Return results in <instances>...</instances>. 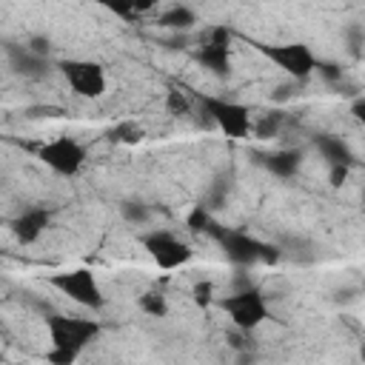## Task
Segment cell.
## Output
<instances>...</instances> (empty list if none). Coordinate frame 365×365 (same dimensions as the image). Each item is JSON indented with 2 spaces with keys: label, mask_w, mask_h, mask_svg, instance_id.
Returning <instances> with one entry per match:
<instances>
[{
  "label": "cell",
  "mask_w": 365,
  "mask_h": 365,
  "mask_svg": "<svg viewBox=\"0 0 365 365\" xmlns=\"http://www.w3.org/2000/svg\"><path fill=\"white\" fill-rule=\"evenodd\" d=\"M43 322L48 331V351H46L48 365H74L80 359V354L91 342H97L103 334L100 319H91V317L48 314Z\"/></svg>",
  "instance_id": "1"
},
{
  "label": "cell",
  "mask_w": 365,
  "mask_h": 365,
  "mask_svg": "<svg viewBox=\"0 0 365 365\" xmlns=\"http://www.w3.org/2000/svg\"><path fill=\"white\" fill-rule=\"evenodd\" d=\"M208 237H214V242L222 248L225 259L234 262L237 268H254V265H274L279 259V248L271 242H262L257 237H251L242 228H225L220 222H214V228L208 231Z\"/></svg>",
  "instance_id": "2"
},
{
  "label": "cell",
  "mask_w": 365,
  "mask_h": 365,
  "mask_svg": "<svg viewBox=\"0 0 365 365\" xmlns=\"http://www.w3.org/2000/svg\"><path fill=\"white\" fill-rule=\"evenodd\" d=\"M48 285L68 297L74 305L88 308V311H103L108 305V297L91 268H71V271H57L48 274Z\"/></svg>",
  "instance_id": "3"
},
{
  "label": "cell",
  "mask_w": 365,
  "mask_h": 365,
  "mask_svg": "<svg viewBox=\"0 0 365 365\" xmlns=\"http://www.w3.org/2000/svg\"><path fill=\"white\" fill-rule=\"evenodd\" d=\"M217 305L228 314L231 325L240 331V334H254L268 317V299L259 288H242V291H234L228 297H217Z\"/></svg>",
  "instance_id": "4"
},
{
  "label": "cell",
  "mask_w": 365,
  "mask_h": 365,
  "mask_svg": "<svg viewBox=\"0 0 365 365\" xmlns=\"http://www.w3.org/2000/svg\"><path fill=\"white\" fill-rule=\"evenodd\" d=\"M200 106L205 111V117L231 140H248L251 137V125H254V111L245 103L228 100V97H200Z\"/></svg>",
  "instance_id": "5"
},
{
  "label": "cell",
  "mask_w": 365,
  "mask_h": 365,
  "mask_svg": "<svg viewBox=\"0 0 365 365\" xmlns=\"http://www.w3.org/2000/svg\"><path fill=\"white\" fill-rule=\"evenodd\" d=\"M257 51L271 60L279 71H285L294 80H305L317 71V54L308 43L302 40H288V43H257Z\"/></svg>",
  "instance_id": "6"
},
{
  "label": "cell",
  "mask_w": 365,
  "mask_h": 365,
  "mask_svg": "<svg viewBox=\"0 0 365 365\" xmlns=\"http://www.w3.org/2000/svg\"><path fill=\"white\" fill-rule=\"evenodd\" d=\"M37 160L54 171L57 177H77L88 160V148L71 137V134H60V137H51L46 140L40 148H37Z\"/></svg>",
  "instance_id": "7"
},
{
  "label": "cell",
  "mask_w": 365,
  "mask_h": 365,
  "mask_svg": "<svg viewBox=\"0 0 365 365\" xmlns=\"http://www.w3.org/2000/svg\"><path fill=\"white\" fill-rule=\"evenodd\" d=\"M137 240H140L143 251L151 257V262H154L157 268H163V271H177V268H182V265H188L191 257H194L191 245H188L185 240H180L174 231H168V228L143 231Z\"/></svg>",
  "instance_id": "8"
},
{
  "label": "cell",
  "mask_w": 365,
  "mask_h": 365,
  "mask_svg": "<svg viewBox=\"0 0 365 365\" xmlns=\"http://www.w3.org/2000/svg\"><path fill=\"white\" fill-rule=\"evenodd\" d=\"M63 80L68 83V88L83 97V100H100L108 91V77L106 68L94 60H83V57H71V60H60L57 63Z\"/></svg>",
  "instance_id": "9"
},
{
  "label": "cell",
  "mask_w": 365,
  "mask_h": 365,
  "mask_svg": "<svg viewBox=\"0 0 365 365\" xmlns=\"http://www.w3.org/2000/svg\"><path fill=\"white\" fill-rule=\"evenodd\" d=\"M197 63L220 80L231 77V29L228 26H211L208 34H202V43L197 48Z\"/></svg>",
  "instance_id": "10"
},
{
  "label": "cell",
  "mask_w": 365,
  "mask_h": 365,
  "mask_svg": "<svg viewBox=\"0 0 365 365\" xmlns=\"http://www.w3.org/2000/svg\"><path fill=\"white\" fill-rule=\"evenodd\" d=\"M51 208L46 205H31V208H23L14 220H9V231L11 237L20 242V245H34L51 225Z\"/></svg>",
  "instance_id": "11"
},
{
  "label": "cell",
  "mask_w": 365,
  "mask_h": 365,
  "mask_svg": "<svg viewBox=\"0 0 365 365\" xmlns=\"http://www.w3.org/2000/svg\"><path fill=\"white\" fill-rule=\"evenodd\" d=\"M314 148L322 154V160L328 165H348V168H354V163H356L351 145L342 137H336V134H317L314 137Z\"/></svg>",
  "instance_id": "12"
},
{
  "label": "cell",
  "mask_w": 365,
  "mask_h": 365,
  "mask_svg": "<svg viewBox=\"0 0 365 365\" xmlns=\"http://www.w3.org/2000/svg\"><path fill=\"white\" fill-rule=\"evenodd\" d=\"M6 51H9V63H11L14 74H20V77L37 80V77H43V74L48 71V60L31 54L26 46H9Z\"/></svg>",
  "instance_id": "13"
},
{
  "label": "cell",
  "mask_w": 365,
  "mask_h": 365,
  "mask_svg": "<svg viewBox=\"0 0 365 365\" xmlns=\"http://www.w3.org/2000/svg\"><path fill=\"white\" fill-rule=\"evenodd\" d=\"M262 165H265L274 177L288 180V177H294V174L299 171V165H302V151H299V148H279V151H271V154L262 160Z\"/></svg>",
  "instance_id": "14"
},
{
  "label": "cell",
  "mask_w": 365,
  "mask_h": 365,
  "mask_svg": "<svg viewBox=\"0 0 365 365\" xmlns=\"http://www.w3.org/2000/svg\"><path fill=\"white\" fill-rule=\"evenodd\" d=\"M137 308H140L145 317H151V319H165L168 311H171L168 297H165L160 288H148V291H143V294L137 297Z\"/></svg>",
  "instance_id": "15"
},
{
  "label": "cell",
  "mask_w": 365,
  "mask_h": 365,
  "mask_svg": "<svg viewBox=\"0 0 365 365\" xmlns=\"http://www.w3.org/2000/svg\"><path fill=\"white\" fill-rule=\"evenodd\" d=\"M282 123H285V114H282L279 108H271V111L254 114V125H251V134H254L257 140H271V137H277V134H279Z\"/></svg>",
  "instance_id": "16"
},
{
  "label": "cell",
  "mask_w": 365,
  "mask_h": 365,
  "mask_svg": "<svg viewBox=\"0 0 365 365\" xmlns=\"http://www.w3.org/2000/svg\"><path fill=\"white\" fill-rule=\"evenodd\" d=\"M106 134H108L111 143H120V145H137V143L145 140V128L137 120H120Z\"/></svg>",
  "instance_id": "17"
},
{
  "label": "cell",
  "mask_w": 365,
  "mask_h": 365,
  "mask_svg": "<svg viewBox=\"0 0 365 365\" xmlns=\"http://www.w3.org/2000/svg\"><path fill=\"white\" fill-rule=\"evenodd\" d=\"M194 23H197V11L191 6L177 3V6H171L160 14V26H165V29H191Z\"/></svg>",
  "instance_id": "18"
},
{
  "label": "cell",
  "mask_w": 365,
  "mask_h": 365,
  "mask_svg": "<svg viewBox=\"0 0 365 365\" xmlns=\"http://www.w3.org/2000/svg\"><path fill=\"white\" fill-rule=\"evenodd\" d=\"M120 214H123L125 222H131V225H137V228H143V225L151 222V208H148L143 200H125V202L120 205Z\"/></svg>",
  "instance_id": "19"
},
{
  "label": "cell",
  "mask_w": 365,
  "mask_h": 365,
  "mask_svg": "<svg viewBox=\"0 0 365 365\" xmlns=\"http://www.w3.org/2000/svg\"><path fill=\"white\" fill-rule=\"evenodd\" d=\"M163 106H165V111H168L171 117H182V114L191 111V100H188V94H185L182 88H177V86H171V88L165 91Z\"/></svg>",
  "instance_id": "20"
},
{
  "label": "cell",
  "mask_w": 365,
  "mask_h": 365,
  "mask_svg": "<svg viewBox=\"0 0 365 365\" xmlns=\"http://www.w3.org/2000/svg\"><path fill=\"white\" fill-rule=\"evenodd\" d=\"M191 299H194V305L197 308H211L214 302H217V285H214V279H197L194 285H191Z\"/></svg>",
  "instance_id": "21"
},
{
  "label": "cell",
  "mask_w": 365,
  "mask_h": 365,
  "mask_svg": "<svg viewBox=\"0 0 365 365\" xmlns=\"http://www.w3.org/2000/svg\"><path fill=\"white\" fill-rule=\"evenodd\" d=\"M185 222H188V228H191V231H197V234H208V231L214 228V222H217V220H214V217H211V211L200 202V205H194V208H191V214L185 217Z\"/></svg>",
  "instance_id": "22"
},
{
  "label": "cell",
  "mask_w": 365,
  "mask_h": 365,
  "mask_svg": "<svg viewBox=\"0 0 365 365\" xmlns=\"http://www.w3.org/2000/svg\"><path fill=\"white\" fill-rule=\"evenodd\" d=\"M23 46H26L31 54H37V57H46V60H48V51H51V43H48V37H43V34H34V37H29Z\"/></svg>",
  "instance_id": "23"
},
{
  "label": "cell",
  "mask_w": 365,
  "mask_h": 365,
  "mask_svg": "<svg viewBox=\"0 0 365 365\" xmlns=\"http://www.w3.org/2000/svg\"><path fill=\"white\" fill-rule=\"evenodd\" d=\"M317 71H319L328 83H339V80H342V68H339L336 63H331V60H317Z\"/></svg>",
  "instance_id": "24"
},
{
  "label": "cell",
  "mask_w": 365,
  "mask_h": 365,
  "mask_svg": "<svg viewBox=\"0 0 365 365\" xmlns=\"http://www.w3.org/2000/svg\"><path fill=\"white\" fill-rule=\"evenodd\" d=\"M348 177H351V168L348 165H328V182L334 188H339L342 182H348Z\"/></svg>",
  "instance_id": "25"
},
{
  "label": "cell",
  "mask_w": 365,
  "mask_h": 365,
  "mask_svg": "<svg viewBox=\"0 0 365 365\" xmlns=\"http://www.w3.org/2000/svg\"><path fill=\"white\" fill-rule=\"evenodd\" d=\"M351 114H354L356 120H365V97H362V94L354 97V103H351Z\"/></svg>",
  "instance_id": "26"
},
{
  "label": "cell",
  "mask_w": 365,
  "mask_h": 365,
  "mask_svg": "<svg viewBox=\"0 0 365 365\" xmlns=\"http://www.w3.org/2000/svg\"><path fill=\"white\" fill-rule=\"evenodd\" d=\"M0 222H3V220H0Z\"/></svg>",
  "instance_id": "27"
}]
</instances>
